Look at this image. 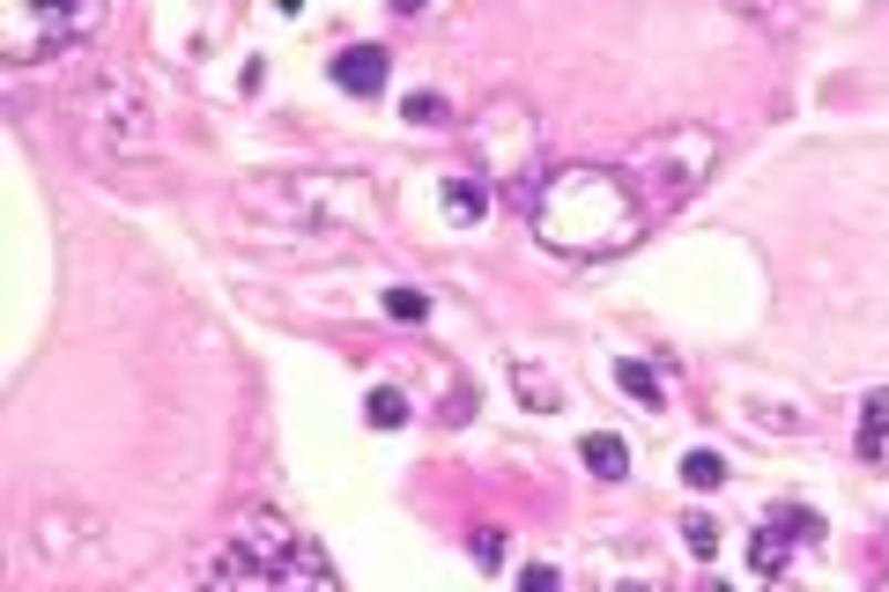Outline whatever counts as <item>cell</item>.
<instances>
[{
  "label": "cell",
  "mask_w": 889,
  "mask_h": 592,
  "mask_svg": "<svg viewBox=\"0 0 889 592\" xmlns=\"http://www.w3.org/2000/svg\"><path fill=\"white\" fill-rule=\"evenodd\" d=\"M519 215L534 230V245L564 252V260H608L645 230V200L638 186L608 163H556L512 186Z\"/></svg>",
  "instance_id": "6da1fadb"
},
{
  "label": "cell",
  "mask_w": 889,
  "mask_h": 592,
  "mask_svg": "<svg viewBox=\"0 0 889 592\" xmlns=\"http://www.w3.org/2000/svg\"><path fill=\"white\" fill-rule=\"evenodd\" d=\"M194 578L208 585H334V563H326L312 533H296L282 511L252 504V511L230 518V533L216 541V556H200Z\"/></svg>",
  "instance_id": "7a4b0ae2"
},
{
  "label": "cell",
  "mask_w": 889,
  "mask_h": 592,
  "mask_svg": "<svg viewBox=\"0 0 889 592\" xmlns=\"http://www.w3.org/2000/svg\"><path fill=\"white\" fill-rule=\"evenodd\" d=\"M370 178L342 171H290V178H260L252 193H238V215H252L268 237H364L370 230Z\"/></svg>",
  "instance_id": "3957f363"
},
{
  "label": "cell",
  "mask_w": 889,
  "mask_h": 592,
  "mask_svg": "<svg viewBox=\"0 0 889 592\" xmlns=\"http://www.w3.org/2000/svg\"><path fill=\"white\" fill-rule=\"evenodd\" d=\"M712 171H719V134L697 126V119L652 126V134L630 141V156H623V178L638 186L645 215H667V208H682L690 193H704Z\"/></svg>",
  "instance_id": "277c9868"
},
{
  "label": "cell",
  "mask_w": 889,
  "mask_h": 592,
  "mask_svg": "<svg viewBox=\"0 0 889 592\" xmlns=\"http://www.w3.org/2000/svg\"><path fill=\"white\" fill-rule=\"evenodd\" d=\"M104 0H0V52L8 67H38V60H60L82 38H97Z\"/></svg>",
  "instance_id": "5b68a950"
},
{
  "label": "cell",
  "mask_w": 889,
  "mask_h": 592,
  "mask_svg": "<svg viewBox=\"0 0 889 592\" xmlns=\"http://www.w3.org/2000/svg\"><path fill=\"white\" fill-rule=\"evenodd\" d=\"M534 156H542V119L519 97H496L482 119H474V171L496 178V186H519L534 178Z\"/></svg>",
  "instance_id": "8992f818"
},
{
  "label": "cell",
  "mask_w": 889,
  "mask_h": 592,
  "mask_svg": "<svg viewBox=\"0 0 889 592\" xmlns=\"http://www.w3.org/2000/svg\"><path fill=\"white\" fill-rule=\"evenodd\" d=\"M82 141L97 148V156H134V148L156 141V112L142 104V82L126 74V82H97V97L82 104Z\"/></svg>",
  "instance_id": "52a82bcc"
},
{
  "label": "cell",
  "mask_w": 889,
  "mask_h": 592,
  "mask_svg": "<svg viewBox=\"0 0 889 592\" xmlns=\"http://www.w3.org/2000/svg\"><path fill=\"white\" fill-rule=\"evenodd\" d=\"M386 67H394L386 45H342L334 52V82H342L348 97H378V89H386Z\"/></svg>",
  "instance_id": "ba28073f"
},
{
  "label": "cell",
  "mask_w": 889,
  "mask_h": 592,
  "mask_svg": "<svg viewBox=\"0 0 889 592\" xmlns=\"http://www.w3.org/2000/svg\"><path fill=\"white\" fill-rule=\"evenodd\" d=\"M438 200L452 230H474L482 208H490V186H482V171H438Z\"/></svg>",
  "instance_id": "9c48e42d"
},
{
  "label": "cell",
  "mask_w": 889,
  "mask_h": 592,
  "mask_svg": "<svg viewBox=\"0 0 889 592\" xmlns=\"http://www.w3.org/2000/svg\"><path fill=\"white\" fill-rule=\"evenodd\" d=\"M578 459L593 467V482H623V474H630V444L608 437V430H593V437L578 444Z\"/></svg>",
  "instance_id": "30bf717a"
},
{
  "label": "cell",
  "mask_w": 889,
  "mask_h": 592,
  "mask_svg": "<svg viewBox=\"0 0 889 592\" xmlns=\"http://www.w3.org/2000/svg\"><path fill=\"white\" fill-rule=\"evenodd\" d=\"M882 437H889V393H867V408H860V459H882Z\"/></svg>",
  "instance_id": "8fae6325"
},
{
  "label": "cell",
  "mask_w": 889,
  "mask_h": 592,
  "mask_svg": "<svg viewBox=\"0 0 889 592\" xmlns=\"http://www.w3.org/2000/svg\"><path fill=\"white\" fill-rule=\"evenodd\" d=\"M512 393L526 400V408H556V378L534 370V363H512Z\"/></svg>",
  "instance_id": "7c38bea8"
},
{
  "label": "cell",
  "mask_w": 889,
  "mask_h": 592,
  "mask_svg": "<svg viewBox=\"0 0 889 592\" xmlns=\"http://www.w3.org/2000/svg\"><path fill=\"white\" fill-rule=\"evenodd\" d=\"M616 385H623L630 400H645V408H660V378H652L638 356H623V363H616Z\"/></svg>",
  "instance_id": "4fadbf2b"
},
{
  "label": "cell",
  "mask_w": 889,
  "mask_h": 592,
  "mask_svg": "<svg viewBox=\"0 0 889 592\" xmlns=\"http://www.w3.org/2000/svg\"><path fill=\"white\" fill-rule=\"evenodd\" d=\"M400 119H408V126H445V119H452V104H445L438 89H416V97L400 104Z\"/></svg>",
  "instance_id": "5bb4252c"
},
{
  "label": "cell",
  "mask_w": 889,
  "mask_h": 592,
  "mask_svg": "<svg viewBox=\"0 0 889 592\" xmlns=\"http://www.w3.org/2000/svg\"><path fill=\"white\" fill-rule=\"evenodd\" d=\"M400 422H408V393L378 385V393H370V430H400Z\"/></svg>",
  "instance_id": "9a60e30c"
},
{
  "label": "cell",
  "mask_w": 889,
  "mask_h": 592,
  "mask_svg": "<svg viewBox=\"0 0 889 592\" xmlns=\"http://www.w3.org/2000/svg\"><path fill=\"white\" fill-rule=\"evenodd\" d=\"M682 482H690V489H719V482H726V459H719V452H690V459H682Z\"/></svg>",
  "instance_id": "2e32d148"
},
{
  "label": "cell",
  "mask_w": 889,
  "mask_h": 592,
  "mask_svg": "<svg viewBox=\"0 0 889 592\" xmlns=\"http://www.w3.org/2000/svg\"><path fill=\"white\" fill-rule=\"evenodd\" d=\"M682 541H690V556H704V563H712V556H719V526H712L704 511H690V518H682Z\"/></svg>",
  "instance_id": "e0dca14e"
},
{
  "label": "cell",
  "mask_w": 889,
  "mask_h": 592,
  "mask_svg": "<svg viewBox=\"0 0 889 592\" xmlns=\"http://www.w3.org/2000/svg\"><path fill=\"white\" fill-rule=\"evenodd\" d=\"M386 311H394V319H430V296H422V289H386Z\"/></svg>",
  "instance_id": "ac0fdd59"
},
{
  "label": "cell",
  "mask_w": 889,
  "mask_h": 592,
  "mask_svg": "<svg viewBox=\"0 0 889 592\" xmlns=\"http://www.w3.org/2000/svg\"><path fill=\"white\" fill-rule=\"evenodd\" d=\"M756 570H764V578H778V570H786V533H756Z\"/></svg>",
  "instance_id": "d6986e66"
},
{
  "label": "cell",
  "mask_w": 889,
  "mask_h": 592,
  "mask_svg": "<svg viewBox=\"0 0 889 592\" xmlns=\"http://www.w3.org/2000/svg\"><path fill=\"white\" fill-rule=\"evenodd\" d=\"M741 15H756V23H786V15H801V0H734Z\"/></svg>",
  "instance_id": "ffe728a7"
},
{
  "label": "cell",
  "mask_w": 889,
  "mask_h": 592,
  "mask_svg": "<svg viewBox=\"0 0 889 592\" xmlns=\"http://www.w3.org/2000/svg\"><path fill=\"white\" fill-rule=\"evenodd\" d=\"M496 556H504V533L482 526V533H474V563H496Z\"/></svg>",
  "instance_id": "44dd1931"
},
{
  "label": "cell",
  "mask_w": 889,
  "mask_h": 592,
  "mask_svg": "<svg viewBox=\"0 0 889 592\" xmlns=\"http://www.w3.org/2000/svg\"><path fill=\"white\" fill-rule=\"evenodd\" d=\"M394 8H400V15H422V8H430V0H394Z\"/></svg>",
  "instance_id": "7402d4cb"
}]
</instances>
